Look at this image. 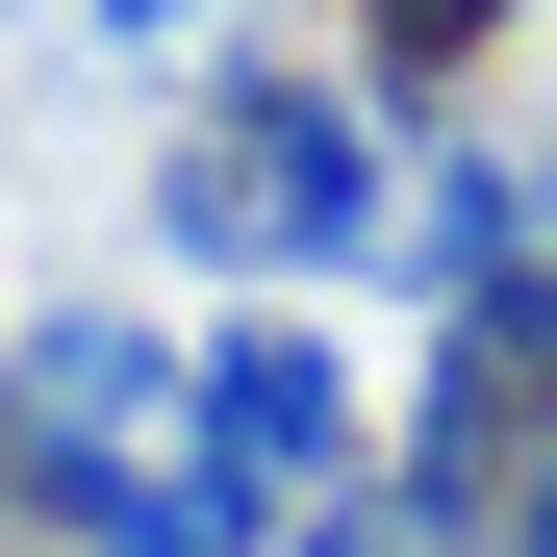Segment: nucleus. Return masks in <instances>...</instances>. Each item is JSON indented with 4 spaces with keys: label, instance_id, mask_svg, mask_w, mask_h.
<instances>
[{
    "label": "nucleus",
    "instance_id": "1",
    "mask_svg": "<svg viewBox=\"0 0 557 557\" xmlns=\"http://www.w3.org/2000/svg\"><path fill=\"white\" fill-rule=\"evenodd\" d=\"M0 507L51 557H278L203 456V355L152 305H26L0 330Z\"/></svg>",
    "mask_w": 557,
    "mask_h": 557
},
{
    "label": "nucleus",
    "instance_id": "2",
    "mask_svg": "<svg viewBox=\"0 0 557 557\" xmlns=\"http://www.w3.org/2000/svg\"><path fill=\"white\" fill-rule=\"evenodd\" d=\"M152 253H203V278H355V253H406V127H381V76H330V51H228L203 102H177L152 152Z\"/></svg>",
    "mask_w": 557,
    "mask_h": 557
},
{
    "label": "nucleus",
    "instance_id": "3",
    "mask_svg": "<svg viewBox=\"0 0 557 557\" xmlns=\"http://www.w3.org/2000/svg\"><path fill=\"white\" fill-rule=\"evenodd\" d=\"M203 456H228L253 532H305V507L381 482V406H355V355H330L305 305H253V330H203Z\"/></svg>",
    "mask_w": 557,
    "mask_h": 557
},
{
    "label": "nucleus",
    "instance_id": "4",
    "mask_svg": "<svg viewBox=\"0 0 557 557\" xmlns=\"http://www.w3.org/2000/svg\"><path fill=\"white\" fill-rule=\"evenodd\" d=\"M51 26L102 51V76H177V102H203V76H228V0H51Z\"/></svg>",
    "mask_w": 557,
    "mask_h": 557
},
{
    "label": "nucleus",
    "instance_id": "5",
    "mask_svg": "<svg viewBox=\"0 0 557 557\" xmlns=\"http://www.w3.org/2000/svg\"><path fill=\"white\" fill-rule=\"evenodd\" d=\"M355 26H381V76H406V102H456V76L532 26V0H355Z\"/></svg>",
    "mask_w": 557,
    "mask_h": 557
},
{
    "label": "nucleus",
    "instance_id": "6",
    "mask_svg": "<svg viewBox=\"0 0 557 557\" xmlns=\"http://www.w3.org/2000/svg\"><path fill=\"white\" fill-rule=\"evenodd\" d=\"M482 557H557V406H532V456H507V532Z\"/></svg>",
    "mask_w": 557,
    "mask_h": 557
},
{
    "label": "nucleus",
    "instance_id": "7",
    "mask_svg": "<svg viewBox=\"0 0 557 557\" xmlns=\"http://www.w3.org/2000/svg\"><path fill=\"white\" fill-rule=\"evenodd\" d=\"M0 557H51V532H26V507H0Z\"/></svg>",
    "mask_w": 557,
    "mask_h": 557
}]
</instances>
